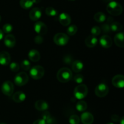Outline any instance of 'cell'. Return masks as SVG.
Segmentation results:
<instances>
[{
	"label": "cell",
	"mask_w": 124,
	"mask_h": 124,
	"mask_svg": "<svg viewBox=\"0 0 124 124\" xmlns=\"http://www.w3.org/2000/svg\"><path fill=\"white\" fill-rule=\"evenodd\" d=\"M57 79L58 81L62 83L70 81L72 78V73L71 70L67 67H63L59 69L57 73Z\"/></svg>",
	"instance_id": "1"
},
{
	"label": "cell",
	"mask_w": 124,
	"mask_h": 124,
	"mask_svg": "<svg viewBox=\"0 0 124 124\" xmlns=\"http://www.w3.org/2000/svg\"><path fill=\"white\" fill-rule=\"evenodd\" d=\"M106 9L108 13L113 16L120 15L123 11V8L121 4L115 1H111L108 3Z\"/></svg>",
	"instance_id": "2"
},
{
	"label": "cell",
	"mask_w": 124,
	"mask_h": 124,
	"mask_svg": "<svg viewBox=\"0 0 124 124\" xmlns=\"http://www.w3.org/2000/svg\"><path fill=\"white\" fill-rule=\"evenodd\" d=\"M73 93L76 99L81 100L87 96L88 94V88L86 85L81 84L75 87Z\"/></svg>",
	"instance_id": "3"
},
{
	"label": "cell",
	"mask_w": 124,
	"mask_h": 124,
	"mask_svg": "<svg viewBox=\"0 0 124 124\" xmlns=\"http://www.w3.org/2000/svg\"><path fill=\"white\" fill-rule=\"evenodd\" d=\"M45 70L42 66L35 65L30 69V75L34 79H39L44 75Z\"/></svg>",
	"instance_id": "4"
},
{
	"label": "cell",
	"mask_w": 124,
	"mask_h": 124,
	"mask_svg": "<svg viewBox=\"0 0 124 124\" xmlns=\"http://www.w3.org/2000/svg\"><path fill=\"white\" fill-rule=\"evenodd\" d=\"M54 42L59 46H65L69 41V36L64 33H58L53 38Z\"/></svg>",
	"instance_id": "5"
},
{
	"label": "cell",
	"mask_w": 124,
	"mask_h": 124,
	"mask_svg": "<svg viewBox=\"0 0 124 124\" xmlns=\"http://www.w3.org/2000/svg\"><path fill=\"white\" fill-rule=\"evenodd\" d=\"M109 92V88L107 85L104 83H101L96 86L94 90L95 94L99 98H104L106 96Z\"/></svg>",
	"instance_id": "6"
},
{
	"label": "cell",
	"mask_w": 124,
	"mask_h": 124,
	"mask_svg": "<svg viewBox=\"0 0 124 124\" xmlns=\"http://www.w3.org/2000/svg\"><path fill=\"white\" fill-rule=\"evenodd\" d=\"M29 81V76L25 72H20L17 74L14 78V82L18 86H23Z\"/></svg>",
	"instance_id": "7"
},
{
	"label": "cell",
	"mask_w": 124,
	"mask_h": 124,
	"mask_svg": "<svg viewBox=\"0 0 124 124\" xmlns=\"http://www.w3.org/2000/svg\"><path fill=\"white\" fill-rule=\"evenodd\" d=\"M1 91L2 93L7 96H10L14 91V85L10 81H6L1 86Z\"/></svg>",
	"instance_id": "8"
},
{
	"label": "cell",
	"mask_w": 124,
	"mask_h": 124,
	"mask_svg": "<svg viewBox=\"0 0 124 124\" xmlns=\"http://www.w3.org/2000/svg\"><path fill=\"white\" fill-rule=\"evenodd\" d=\"M34 29L36 33L39 35H45L47 32V27L43 22L37 21L34 25Z\"/></svg>",
	"instance_id": "9"
},
{
	"label": "cell",
	"mask_w": 124,
	"mask_h": 124,
	"mask_svg": "<svg viewBox=\"0 0 124 124\" xmlns=\"http://www.w3.org/2000/svg\"><path fill=\"white\" fill-rule=\"evenodd\" d=\"M113 86L118 88H122L124 87V76L122 75H117L112 79Z\"/></svg>",
	"instance_id": "10"
},
{
	"label": "cell",
	"mask_w": 124,
	"mask_h": 124,
	"mask_svg": "<svg viewBox=\"0 0 124 124\" xmlns=\"http://www.w3.org/2000/svg\"><path fill=\"white\" fill-rule=\"evenodd\" d=\"M99 43L103 48H110L112 46L113 41L110 36L103 35L101 37L100 40H99Z\"/></svg>",
	"instance_id": "11"
},
{
	"label": "cell",
	"mask_w": 124,
	"mask_h": 124,
	"mask_svg": "<svg viewBox=\"0 0 124 124\" xmlns=\"http://www.w3.org/2000/svg\"><path fill=\"white\" fill-rule=\"evenodd\" d=\"M11 57L9 53L6 51L0 53V64L2 65H7L10 63Z\"/></svg>",
	"instance_id": "12"
},
{
	"label": "cell",
	"mask_w": 124,
	"mask_h": 124,
	"mask_svg": "<svg viewBox=\"0 0 124 124\" xmlns=\"http://www.w3.org/2000/svg\"><path fill=\"white\" fill-rule=\"evenodd\" d=\"M59 21L61 25L64 26H68L71 22V17L68 13H62L59 16Z\"/></svg>",
	"instance_id": "13"
},
{
	"label": "cell",
	"mask_w": 124,
	"mask_h": 124,
	"mask_svg": "<svg viewBox=\"0 0 124 124\" xmlns=\"http://www.w3.org/2000/svg\"><path fill=\"white\" fill-rule=\"evenodd\" d=\"M41 16H42L41 10L39 8H38V7H35V8H32L30 10V13H29V17H30V19L32 21H34L40 19Z\"/></svg>",
	"instance_id": "14"
},
{
	"label": "cell",
	"mask_w": 124,
	"mask_h": 124,
	"mask_svg": "<svg viewBox=\"0 0 124 124\" xmlns=\"http://www.w3.org/2000/svg\"><path fill=\"white\" fill-rule=\"evenodd\" d=\"M4 42L6 47H8V48H13L15 46L16 39L13 35L8 34L5 36Z\"/></svg>",
	"instance_id": "15"
},
{
	"label": "cell",
	"mask_w": 124,
	"mask_h": 124,
	"mask_svg": "<svg viewBox=\"0 0 124 124\" xmlns=\"http://www.w3.org/2000/svg\"><path fill=\"white\" fill-rule=\"evenodd\" d=\"M81 120L83 124H92L94 121V117L90 113L84 112L81 115Z\"/></svg>",
	"instance_id": "16"
},
{
	"label": "cell",
	"mask_w": 124,
	"mask_h": 124,
	"mask_svg": "<svg viewBox=\"0 0 124 124\" xmlns=\"http://www.w3.org/2000/svg\"><path fill=\"white\" fill-rule=\"evenodd\" d=\"M35 107L36 110L41 111H47L48 108V104L44 100H38L35 102Z\"/></svg>",
	"instance_id": "17"
},
{
	"label": "cell",
	"mask_w": 124,
	"mask_h": 124,
	"mask_svg": "<svg viewBox=\"0 0 124 124\" xmlns=\"http://www.w3.org/2000/svg\"><path fill=\"white\" fill-rule=\"evenodd\" d=\"M98 42V40L96 36L93 35H90L85 40V44L86 46L89 48H93L97 45Z\"/></svg>",
	"instance_id": "18"
},
{
	"label": "cell",
	"mask_w": 124,
	"mask_h": 124,
	"mask_svg": "<svg viewBox=\"0 0 124 124\" xmlns=\"http://www.w3.org/2000/svg\"><path fill=\"white\" fill-rule=\"evenodd\" d=\"M124 35L123 32L116 33L114 37V41L117 46L123 48L124 47Z\"/></svg>",
	"instance_id": "19"
},
{
	"label": "cell",
	"mask_w": 124,
	"mask_h": 124,
	"mask_svg": "<svg viewBox=\"0 0 124 124\" xmlns=\"http://www.w3.org/2000/svg\"><path fill=\"white\" fill-rule=\"evenodd\" d=\"M12 99L15 102L20 103L25 100L26 95L24 92H21V91H18L13 94Z\"/></svg>",
	"instance_id": "20"
},
{
	"label": "cell",
	"mask_w": 124,
	"mask_h": 124,
	"mask_svg": "<svg viewBox=\"0 0 124 124\" xmlns=\"http://www.w3.org/2000/svg\"><path fill=\"white\" fill-rule=\"evenodd\" d=\"M29 59L32 62H38L41 58L39 52L36 50H31L28 53Z\"/></svg>",
	"instance_id": "21"
},
{
	"label": "cell",
	"mask_w": 124,
	"mask_h": 124,
	"mask_svg": "<svg viewBox=\"0 0 124 124\" xmlns=\"http://www.w3.org/2000/svg\"><path fill=\"white\" fill-rule=\"evenodd\" d=\"M84 64L82 61L79 60H76L71 64V69L75 73H79L83 70Z\"/></svg>",
	"instance_id": "22"
},
{
	"label": "cell",
	"mask_w": 124,
	"mask_h": 124,
	"mask_svg": "<svg viewBox=\"0 0 124 124\" xmlns=\"http://www.w3.org/2000/svg\"><path fill=\"white\" fill-rule=\"evenodd\" d=\"M19 4L22 8L27 10L32 7L33 5V2L32 0H20Z\"/></svg>",
	"instance_id": "23"
},
{
	"label": "cell",
	"mask_w": 124,
	"mask_h": 124,
	"mask_svg": "<svg viewBox=\"0 0 124 124\" xmlns=\"http://www.w3.org/2000/svg\"><path fill=\"white\" fill-rule=\"evenodd\" d=\"M94 19L97 23H104L106 20V15L102 12H97L94 15Z\"/></svg>",
	"instance_id": "24"
},
{
	"label": "cell",
	"mask_w": 124,
	"mask_h": 124,
	"mask_svg": "<svg viewBox=\"0 0 124 124\" xmlns=\"http://www.w3.org/2000/svg\"><path fill=\"white\" fill-rule=\"evenodd\" d=\"M110 26L111 31H115V32L120 31L121 30H122V29H123V27H122V24H121V23H118V22H113V23L110 24Z\"/></svg>",
	"instance_id": "25"
},
{
	"label": "cell",
	"mask_w": 124,
	"mask_h": 124,
	"mask_svg": "<svg viewBox=\"0 0 124 124\" xmlns=\"http://www.w3.org/2000/svg\"><path fill=\"white\" fill-rule=\"evenodd\" d=\"M76 108L78 111H80V112L85 111L87 108V102L84 101H80L78 102V103L76 104Z\"/></svg>",
	"instance_id": "26"
},
{
	"label": "cell",
	"mask_w": 124,
	"mask_h": 124,
	"mask_svg": "<svg viewBox=\"0 0 124 124\" xmlns=\"http://www.w3.org/2000/svg\"><path fill=\"white\" fill-rule=\"evenodd\" d=\"M78 27L75 25H71L67 29V33L69 36H73L77 33Z\"/></svg>",
	"instance_id": "27"
},
{
	"label": "cell",
	"mask_w": 124,
	"mask_h": 124,
	"mask_svg": "<svg viewBox=\"0 0 124 124\" xmlns=\"http://www.w3.org/2000/svg\"><path fill=\"white\" fill-rule=\"evenodd\" d=\"M46 13L49 16H55L58 15V11L52 7H48L46 9Z\"/></svg>",
	"instance_id": "28"
},
{
	"label": "cell",
	"mask_w": 124,
	"mask_h": 124,
	"mask_svg": "<svg viewBox=\"0 0 124 124\" xmlns=\"http://www.w3.org/2000/svg\"><path fill=\"white\" fill-rule=\"evenodd\" d=\"M21 67L25 71H27L31 69V64H30V61H28L27 59H24L21 62Z\"/></svg>",
	"instance_id": "29"
},
{
	"label": "cell",
	"mask_w": 124,
	"mask_h": 124,
	"mask_svg": "<svg viewBox=\"0 0 124 124\" xmlns=\"http://www.w3.org/2000/svg\"><path fill=\"white\" fill-rule=\"evenodd\" d=\"M2 30H3L4 33L8 35L13 31V26L8 23L5 24L2 27Z\"/></svg>",
	"instance_id": "30"
},
{
	"label": "cell",
	"mask_w": 124,
	"mask_h": 124,
	"mask_svg": "<svg viewBox=\"0 0 124 124\" xmlns=\"http://www.w3.org/2000/svg\"><path fill=\"white\" fill-rule=\"evenodd\" d=\"M80 122V118L78 115H73L69 118L70 124H79Z\"/></svg>",
	"instance_id": "31"
},
{
	"label": "cell",
	"mask_w": 124,
	"mask_h": 124,
	"mask_svg": "<svg viewBox=\"0 0 124 124\" xmlns=\"http://www.w3.org/2000/svg\"><path fill=\"white\" fill-rule=\"evenodd\" d=\"M73 80L76 83L81 84L84 81V78L83 75H81V74H78L74 76Z\"/></svg>",
	"instance_id": "32"
},
{
	"label": "cell",
	"mask_w": 124,
	"mask_h": 124,
	"mask_svg": "<svg viewBox=\"0 0 124 124\" xmlns=\"http://www.w3.org/2000/svg\"><path fill=\"white\" fill-rule=\"evenodd\" d=\"M101 29L98 26H94L91 29V33H92V35L94 36L99 35L101 34Z\"/></svg>",
	"instance_id": "33"
},
{
	"label": "cell",
	"mask_w": 124,
	"mask_h": 124,
	"mask_svg": "<svg viewBox=\"0 0 124 124\" xmlns=\"http://www.w3.org/2000/svg\"><path fill=\"white\" fill-rule=\"evenodd\" d=\"M10 69L13 72H17L19 70V65L16 62H13L10 64Z\"/></svg>",
	"instance_id": "34"
},
{
	"label": "cell",
	"mask_w": 124,
	"mask_h": 124,
	"mask_svg": "<svg viewBox=\"0 0 124 124\" xmlns=\"http://www.w3.org/2000/svg\"><path fill=\"white\" fill-rule=\"evenodd\" d=\"M63 62L64 64H67V65H71L73 62V59L71 56L70 55H66L63 58Z\"/></svg>",
	"instance_id": "35"
},
{
	"label": "cell",
	"mask_w": 124,
	"mask_h": 124,
	"mask_svg": "<svg viewBox=\"0 0 124 124\" xmlns=\"http://www.w3.org/2000/svg\"><path fill=\"white\" fill-rule=\"evenodd\" d=\"M102 30L103 32L105 33H108L111 32V29H110V26L107 23H105L102 25L101 29Z\"/></svg>",
	"instance_id": "36"
},
{
	"label": "cell",
	"mask_w": 124,
	"mask_h": 124,
	"mask_svg": "<svg viewBox=\"0 0 124 124\" xmlns=\"http://www.w3.org/2000/svg\"><path fill=\"white\" fill-rule=\"evenodd\" d=\"M34 41H35V42L36 44H42V42H43V38H42V36H41V35H38V36H36V37L35 38Z\"/></svg>",
	"instance_id": "37"
},
{
	"label": "cell",
	"mask_w": 124,
	"mask_h": 124,
	"mask_svg": "<svg viewBox=\"0 0 124 124\" xmlns=\"http://www.w3.org/2000/svg\"><path fill=\"white\" fill-rule=\"evenodd\" d=\"M111 119L112 120L113 122H119V121L120 117L118 115H111Z\"/></svg>",
	"instance_id": "38"
},
{
	"label": "cell",
	"mask_w": 124,
	"mask_h": 124,
	"mask_svg": "<svg viewBox=\"0 0 124 124\" xmlns=\"http://www.w3.org/2000/svg\"><path fill=\"white\" fill-rule=\"evenodd\" d=\"M33 124H46V121H45L44 120H43L42 119H38L36 120V121H35Z\"/></svg>",
	"instance_id": "39"
},
{
	"label": "cell",
	"mask_w": 124,
	"mask_h": 124,
	"mask_svg": "<svg viewBox=\"0 0 124 124\" xmlns=\"http://www.w3.org/2000/svg\"><path fill=\"white\" fill-rule=\"evenodd\" d=\"M113 19L111 17H109V18L107 19V23L108 24H110H110L113 23Z\"/></svg>",
	"instance_id": "40"
},
{
	"label": "cell",
	"mask_w": 124,
	"mask_h": 124,
	"mask_svg": "<svg viewBox=\"0 0 124 124\" xmlns=\"http://www.w3.org/2000/svg\"><path fill=\"white\" fill-rule=\"evenodd\" d=\"M3 36H4V34H3V31L0 29V41L1 39H2L3 38Z\"/></svg>",
	"instance_id": "41"
},
{
	"label": "cell",
	"mask_w": 124,
	"mask_h": 124,
	"mask_svg": "<svg viewBox=\"0 0 124 124\" xmlns=\"http://www.w3.org/2000/svg\"><path fill=\"white\" fill-rule=\"evenodd\" d=\"M33 4H39L41 1V0H32Z\"/></svg>",
	"instance_id": "42"
},
{
	"label": "cell",
	"mask_w": 124,
	"mask_h": 124,
	"mask_svg": "<svg viewBox=\"0 0 124 124\" xmlns=\"http://www.w3.org/2000/svg\"><path fill=\"white\" fill-rule=\"evenodd\" d=\"M124 117H122V118L120 119V120H119V122H120V124H124Z\"/></svg>",
	"instance_id": "43"
},
{
	"label": "cell",
	"mask_w": 124,
	"mask_h": 124,
	"mask_svg": "<svg viewBox=\"0 0 124 124\" xmlns=\"http://www.w3.org/2000/svg\"><path fill=\"white\" fill-rule=\"evenodd\" d=\"M104 1H105V2H111V1H113V0H104Z\"/></svg>",
	"instance_id": "44"
},
{
	"label": "cell",
	"mask_w": 124,
	"mask_h": 124,
	"mask_svg": "<svg viewBox=\"0 0 124 124\" xmlns=\"http://www.w3.org/2000/svg\"><path fill=\"white\" fill-rule=\"evenodd\" d=\"M107 124H114L112 123V122H109V123H107Z\"/></svg>",
	"instance_id": "45"
},
{
	"label": "cell",
	"mask_w": 124,
	"mask_h": 124,
	"mask_svg": "<svg viewBox=\"0 0 124 124\" xmlns=\"http://www.w3.org/2000/svg\"><path fill=\"white\" fill-rule=\"evenodd\" d=\"M1 16H0V21H1Z\"/></svg>",
	"instance_id": "46"
},
{
	"label": "cell",
	"mask_w": 124,
	"mask_h": 124,
	"mask_svg": "<svg viewBox=\"0 0 124 124\" xmlns=\"http://www.w3.org/2000/svg\"><path fill=\"white\" fill-rule=\"evenodd\" d=\"M0 124H4V123H0Z\"/></svg>",
	"instance_id": "47"
},
{
	"label": "cell",
	"mask_w": 124,
	"mask_h": 124,
	"mask_svg": "<svg viewBox=\"0 0 124 124\" xmlns=\"http://www.w3.org/2000/svg\"><path fill=\"white\" fill-rule=\"evenodd\" d=\"M70 1H75V0H70Z\"/></svg>",
	"instance_id": "48"
}]
</instances>
